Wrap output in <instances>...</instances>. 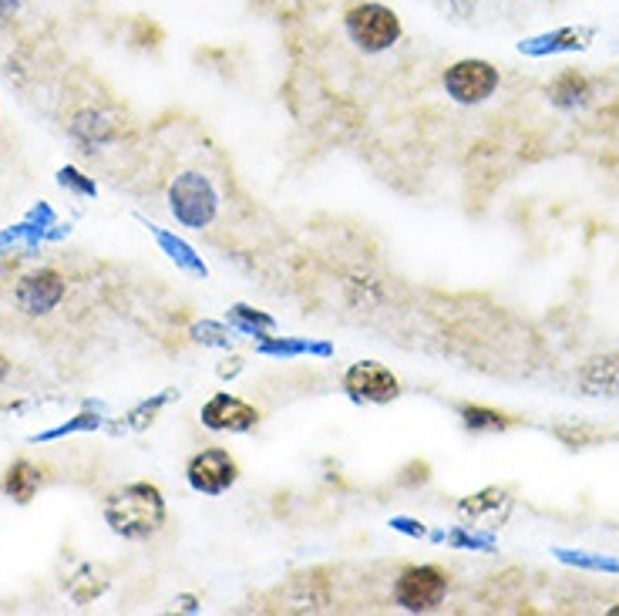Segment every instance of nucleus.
<instances>
[{
    "mask_svg": "<svg viewBox=\"0 0 619 616\" xmlns=\"http://www.w3.org/2000/svg\"><path fill=\"white\" fill-rule=\"evenodd\" d=\"M240 371H243V361L230 358V361H223V368H219V377H236Z\"/></svg>",
    "mask_w": 619,
    "mask_h": 616,
    "instance_id": "obj_31",
    "label": "nucleus"
},
{
    "mask_svg": "<svg viewBox=\"0 0 619 616\" xmlns=\"http://www.w3.org/2000/svg\"><path fill=\"white\" fill-rule=\"evenodd\" d=\"M609 616H619V603H616V606L609 609Z\"/></svg>",
    "mask_w": 619,
    "mask_h": 616,
    "instance_id": "obj_35",
    "label": "nucleus"
},
{
    "mask_svg": "<svg viewBox=\"0 0 619 616\" xmlns=\"http://www.w3.org/2000/svg\"><path fill=\"white\" fill-rule=\"evenodd\" d=\"M162 37L165 34H162V27L155 21H149V18L131 21V44H136V48H159Z\"/></svg>",
    "mask_w": 619,
    "mask_h": 616,
    "instance_id": "obj_25",
    "label": "nucleus"
},
{
    "mask_svg": "<svg viewBox=\"0 0 619 616\" xmlns=\"http://www.w3.org/2000/svg\"><path fill=\"white\" fill-rule=\"evenodd\" d=\"M259 408H253L249 402L236 398V394H215L209 398L199 411V421L209 428V431H230V434H246L259 425Z\"/></svg>",
    "mask_w": 619,
    "mask_h": 616,
    "instance_id": "obj_8",
    "label": "nucleus"
},
{
    "mask_svg": "<svg viewBox=\"0 0 619 616\" xmlns=\"http://www.w3.org/2000/svg\"><path fill=\"white\" fill-rule=\"evenodd\" d=\"M192 340L202 347H219V350H230L233 347V327L230 324H219V321H202L192 327Z\"/></svg>",
    "mask_w": 619,
    "mask_h": 616,
    "instance_id": "obj_23",
    "label": "nucleus"
},
{
    "mask_svg": "<svg viewBox=\"0 0 619 616\" xmlns=\"http://www.w3.org/2000/svg\"><path fill=\"white\" fill-rule=\"evenodd\" d=\"M580 384L586 394H619V361L596 358L583 368Z\"/></svg>",
    "mask_w": 619,
    "mask_h": 616,
    "instance_id": "obj_18",
    "label": "nucleus"
},
{
    "mask_svg": "<svg viewBox=\"0 0 619 616\" xmlns=\"http://www.w3.org/2000/svg\"><path fill=\"white\" fill-rule=\"evenodd\" d=\"M343 27H347V37L358 44L361 51L367 55H381L387 48H394L397 40H401L405 27L397 21V14L384 4H358L343 14Z\"/></svg>",
    "mask_w": 619,
    "mask_h": 616,
    "instance_id": "obj_3",
    "label": "nucleus"
},
{
    "mask_svg": "<svg viewBox=\"0 0 619 616\" xmlns=\"http://www.w3.org/2000/svg\"><path fill=\"white\" fill-rule=\"evenodd\" d=\"M105 411H95V408H87V411H81L78 418H71V421H65V425H58V428H51V431H37V434H31V442L34 445H44V442H58V438H65V434H78V431H98L102 425H105V418H102Z\"/></svg>",
    "mask_w": 619,
    "mask_h": 616,
    "instance_id": "obj_21",
    "label": "nucleus"
},
{
    "mask_svg": "<svg viewBox=\"0 0 619 616\" xmlns=\"http://www.w3.org/2000/svg\"><path fill=\"white\" fill-rule=\"evenodd\" d=\"M458 415H462V425H465L468 431H505V428L515 425L505 411L484 408V405H462Z\"/></svg>",
    "mask_w": 619,
    "mask_h": 616,
    "instance_id": "obj_20",
    "label": "nucleus"
},
{
    "mask_svg": "<svg viewBox=\"0 0 619 616\" xmlns=\"http://www.w3.org/2000/svg\"><path fill=\"white\" fill-rule=\"evenodd\" d=\"M149 233L155 236V243L162 246V253H165L183 274H189V277H196V280H206V277H209V267L202 263V256H199L183 236H175V233H168V230H162V226H155V223H149Z\"/></svg>",
    "mask_w": 619,
    "mask_h": 616,
    "instance_id": "obj_11",
    "label": "nucleus"
},
{
    "mask_svg": "<svg viewBox=\"0 0 619 616\" xmlns=\"http://www.w3.org/2000/svg\"><path fill=\"white\" fill-rule=\"evenodd\" d=\"M390 530L394 533H401V536H411V539H428V525L418 522V519H408V515H394L390 522Z\"/></svg>",
    "mask_w": 619,
    "mask_h": 616,
    "instance_id": "obj_28",
    "label": "nucleus"
},
{
    "mask_svg": "<svg viewBox=\"0 0 619 616\" xmlns=\"http://www.w3.org/2000/svg\"><path fill=\"white\" fill-rule=\"evenodd\" d=\"M168 209L186 230H206L219 212V196L202 172H183L168 186Z\"/></svg>",
    "mask_w": 619,
    "mask_h": 616,
    "instance_id": "obj_2",
    "label": "nucleus"
},
{
    "mask_svg": "<svg viewBox=\"0 0 619 616\" xmlns=\"http://www.w3.org/2000/svg\"><path fill=\"white\" fill-rule=\"evenodd\" d=\"M559 559L565 562H576V566H589V569H609V573H619V562L612 559H593V556H576V553H569V549H559Z\"/></svg>",
    "mask_w": 619,
    "mask_h": 616,
    "instance_id": "obj_29",
    "label": "nucleus"
},
{
    "mask_svg": "<svg viewBox=\"0 0 619 616\" xmlns=\"http://www.w3.org/2000/svg\"><path fill=\"white\" fill-rule=\"evenodd\" d=\"M165 519V496L152 481H131V486L112 492L105 502L108 530L121 539H149L162 533Z\"/></svg>",
    "mask_w": 619,
    "mask_h": 616,
    "instance_id": "obj_1",
    "label": "nucleus"
},
{
    "mask_svg": "<svg viewBox=\"0 0 619 616\" xmlns=\"http://www.w3.org/2000/svg\"><path fill=\"white\" fill-rule=\"evenodd\" d=\"M27 219H31V223H37L40 230H55L58 226V219H55V209L48 206V202H40V206H34L31 212H27Z\"/></svg>",
    "mask_w": 619,
    "mask_h": 616,
    "instance_id": "obj_30",
    "label": "nucleus"
},
{
    "mask_svg": "<svg viewBox=\"0 0 619 616\" xmlns=\"http://www.w3.org/2000/svg\"><path fill=\"white\" fill-rule=\"evenodd\" d=\"M262 358H334V344L327 340H303V337H262L256 344Z\"/></svg>",
    "mask_w": 619,
    "mask_h": 616,
    "instance_id": "obj_10",
    "label": "nucleus"
},
{
    "mask_svg": "<svg viewBox=\"0 0 619 616\" xmlns=\"http://www.w3.org/2000/svg\"><path fill=\"white\" fill-rule=\"evenodd\" d=\"M40 481H44V472H40L34 462L21 458V462H14V465L4 472V481H0V489H4V496L14 499L17 505H27V502L37 496Z\"/></svg>",
    "mask_w": 619,
    "mask_h": 616,
    "instance_id": "obj_13",
    "label": "nucleus"
},
{
    "mask_svg": "<svg viewBox=\"0 0 619 616\" xmlns=\"http://www.w3.org/2000/svg\"><path fill=\"white\" fill-rule=\"evenodd\" d=\"M68 131H71V139L78 146H84V152H95V149L115 142V136H118L115 121L105 118L102 112H81V115H74L71 125H68Z\"/></svg>",
    "mask_w": 619,
    "mask_h": 616,
    "instance_id": "obj_12",
    "label": "nucleus"
},
{
    "mask_svg": "<svg viewBox=\"0 0 619 616\" xmlns=\"http://www.w3.org/2000/svg\"><path fill=\"white\" fill-rule=\"evenodd\" d=\"M448 596V573L441 566H411L394 583V603L408 613H431Z\"/></svg>",
    "mask_w": 619,
    "mask_h": 616,
    "instance_id": "obj_4",
    "label": "nucleus"
},
{
    "mask_svg": "<svg viewBox=\"0 0 619 616\" xmlns=\"http://www.w3.org/2000/svg\"><path fill=\"white\" fill-rule=\"evenodd\" d=\"M428 478H431V465H428V462H408V465L401 468V475H397V486L414 489V486H424Z\"/></svg>",
    "mask_w": 619,
    "mask_h": 616,
    "instance_id": "obj_27",
    "label": "nucleus"
},
{
    "mask_svg": "<svg viewBox=\"0 0 619 616\" xmlns=\"http://www.w3.org/2000/svg\"><path fill=\"white\" fill-rule=\"evenodd\" d=\"M226 324H230L233 330L246 334V337H256V340L277 334V321H273L270 314L256 311V306H249V303H233L230 314H226Z\"/></svg>",
    "mask_w": 619,
    "mask_h": 616,
    "instance_id": "obj_16",
    "label": "nucleus"
},
{
    "mask_svg": "<svg viewBox=\"0 0 619 616\" xmlns=\"http://www.w3.org/2000/svg\"><path fill=\"white\" fill-rule=\"evenodd\" d=\"M445 92L458 105H481L499 92V68L481 58L455 61L445 71Z\"/></svg>",
    "mask_w": 619,
    "mask_h": 616,
    "instance_id": "obj_5",
    "label": "nucleus"
},
{
    "mask_svg": "<svg viewBox=\"0 0 619 616\" xmlns=\"http://www.w3.org/2000/svg\"><path fill=\"white\" fill-rule=\"evenodd\" d=\"M343 391L358 405H390L401 398V381L381 361H358L343 371Z\"/></svg>",
    "mask_w": 619,
    "mask_h": 616,
    "instance_id": "obj_6",
    "label": "nucleus"
},
{
    "mask_svg": "<svg viewBox=\"0 0 619 616\" xmlns=\"http://www.w3.org/2000/svg\"><path fill=\"white\" fill-rule=\"evenodd\" d=\"M17 311L27 314V317H44L51 314L55 306L65 300V277L58 270H37V274H27L21 283H17Z\"/></svg>",
    "mask_w": 619,
    "mask_h": 616,
    "instance_id": "obj_9",
    "label": "nucleus"
},
{
    "mask_svg": "<svg viewBox=\"0 0 619 616\" xmlns=\"http://www.w3.org/2000/svg\"><path fill=\"white\" fill-rule=\"evenodd\" d=\"M236 478H240V465L226 449H206L192 455L186 465V481L199 496H223L236 486Z\"/></svg>",
    "mask_w": 619,
    "mask_h": 616,
    "instance_id": "obj_7",
    "label": "nucleus"
},
{
    "mask_svg": "<svg viewBox=\"0 0 619 616\" xmlns=\"http://www.w3.org/2000/svg\"><path fill=\"white\" fill-rule=\"evenodd\" d=\"M175 606H179L183 613H199L202 609L199 596H179V600H175Z\"/></svg>",
    "mask_w": 619,
    "mask_h": 616,
    "instance_id": "obj_32",
    "label": "nucleus"
},
{
    "mask_svg": "<svg viewBox=\"0 0 619 616\" xmlns=\"http://www.w3.org/2000/svg\"><path fill=\"white\" fill-rule=\"evenodd\" d=\"M58 183H61L65 189H71V193L84 196V199L98 196V186H95V179H87V175H84V172H78L74 165H65V168H58Z\"/></svg>",
    "mask_w": 619,
    "mask_h": 616,
    "instance_id": "obj_24",
    "label": "nucleus"
},
{
    "mask_svg": "<svg viewBox=\"0 0 619 616\" xmlns=\"http://www.w3.org/2000/svg\"><path fill=\"white\" fill-rule=\"evenodd\" d=\"M8 371H11V364H8V358H4V355H0V381L8 377Z\"/></svg>",
    "mask_w": 619,
    "mask_h": 616,
    "instance_id": "obj_34",
    "label": "nucleus"
},
{
    "mask_svg": "<svg viewBox=\"0 0 619 616\" xmlns=\"http://www.w3.org/2000/svg\"><path fill=\"white\" fill-rule=\"evenodd\" d=\"M586 31H556V34H546V37H533V40H522V55H549V51H576V48H586Z\"/></svg>",
    "mask_w": 619,
    "mask_h": 616,
    "instance_id": "obj_19",
    "label": "nucleus"
},
{
    "mask_svg": "<svg viewBox=\"0 0 619 616\" xmlns=\"http://www.w3.org/2000/svg\"><path fill=\"white\" fill-rule=\"evenodd\" d=\"M589 95H593V84H589V78L580 74V71H562V74L549 84V98H552V105H559V108H580V105L589 102Z\"/></svg>",
    "mask_w": 619,
    "mask_h": 616,
    "instance_id": "obj_15",
    "label": "nucleus"
},
{
    "mask_svg": "<svg viewBox=\"0 0 619 616\" xmlns=\"http://www.w3.org/2000/svg\"><path fill=\"white\" fill-rule=\"evenodd\" d=\"M168 402H179V391H175V387H165L162 394H155V398L142 402L139 408H131L121 428H128V431H145V428L159 418V411H162ZM121 428H118V431H121Z\"/></svg>",
    "mask_w": 619,
    "mask_h": 616,
    "instance_id": "obj_22",
    "label": "nucleus"
},
{
    "mask_svg": "<svg viewBox=\"0 0 619 616\" xmlns=\"http://www.w3.org/2000/svg\"><path fill=\"white\" fill-rule=\"evenodd\" d=\"M499 509H509V496L502 489H484V492L458 502V519H462L465 530H475V525L484 522L489 515H499Z\"/></svg>",
    "mask_w": 619,
    "mask_h": 616,
    "instance_id": "obj_14",
    "label": "nucleus"
},
{
    "mask_svg": "<svg viewBox=\"0 0 619 616\" xmlns=\"http://www.w3.org/2000/svg\"><path fill=\"white\" fill-rule=\"evenodd\" d=\"M24 8V0H0V18H11Z\"/></svg>",
    "mask_w": 619,
    "mask_h": 616,
    "instance_id": "obj_33",
    "label": "nucleus"
},
{
    "mask_svg": "<svg viewBox=\"0 0 619 616\" xmlns=\"http://www.w3.org/2000/svg\"><path fill=\"white\" fill-rule=\"evenodd\" d=\"M108 590V573L102 566H81L78 573L68 580V596H71V603H78V606H87V603H95L102 593Z\"/></svg>",
    "mask_w": 619,
    "mask_h": 616,
    "instance_id": "obj_17",
    "label": "nucleus"
},
{
    "mask_svg": "<svg viewBox=\"0 0 619 616\" xmlns=\"http://www.w3.org/2000/svg\"><path fill=\"white\" fill-rule=\"evenodd\" d=\"M441 543H448V546H455V549H484L489 553L492 546H495V539L492 536H475V533H465V525L462 530H455V533H441Z\"/></svg>",
    "mask_w": 619,
    "mask_h": 616,
    "instance_id": "obj_26",
    "label": "nucleus"
}]
</instances>
